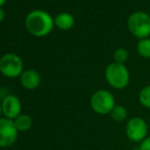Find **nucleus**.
<instances>
[{"mask_svg":"<svg viewBox=\"0 0 150 150\" xmlns=\"http://www.w3.org/2000/svg\"><path fill=\"white\" fill-rule=\"evenodd\" d=\"M54 24L60 30H69L75 24V20H74V16L69 12H61L56 16Z\"/></svg>","mask_w":150,"mask_h":150,"instance_id":"9d476101","label":"nucleus"},{"mask_svg":"<svg viewBox=\"0 0 150 150\" xmlns=\"http://www.w3.org/2000/svg\"><path fill=\"white\" fill-rule=\"evenodd\" d=\"M111 120L115 122H125L128 119V110L127 108L122 104H117L112 108V110L109 113Z\"/></svg>","mask_w":150,"mask_h":150,"instance_id":"f8f14e48","label":"nucleus"},{"mask_svg":"<svg viewBox=\"0 0 150 150\" xmlns=\"http://www.w3.org/2000/svg\"><path fill=\"white\" fill-rule=\"evenodd\" d=\"M138 100L143 107L150 109V85L141 89L138 95Z\"/></svg>","mask_w":150,"mask_h":150,"instance_id":"4468645a","label":"nucleus"},{"mask_svg":"<svg viewBox=\"0 0 150 150\" xmlns=\"http://www.w3.org/2000/svg\"><path fill=\"white\" fill-rule=\"evenodd\" d=\"M2 112L4 117L14 120L22 115V102L16 95H7L2 100Z\"/></svg>","mask_w":150,"mask_h":150,"instance_id":"6e6552de","label":"nucleus"},{"mask_svg":"<svg viewBox=\"0 0 150 150\" xmlns=\"http://www.w3.org/2000/svg\"><path fill=\"white\" fill-rule=\"evenodd\" d=\"M5 1L6 0H0V6H2L4 3H5Z\"/></svg>","mask_w":150,"mask_h":150,"instance_id":"a211bd4d","label":"nucleus"},{"mask_svg":"<svg viewBox=\"0 0 150 150\" xmlns=\"http://www.w3.org/2000/svg\"><path fill=\"white\" fill-rule=\"evenodd\" d=\"M3 18H4V11H3V9L0 7V22L3 20Z\"/></svg>","mask_w":150,"mask_h":150,"instance_id":"f3484780","label":"nucleus"},{"mask_svg":"<svg viewBox=\"0 0 150 150\" xmlns=\"http://www.w3.org/2000/svg\"><path fill=\"white\" fill-rule=\"evenodd\" d=\"M41 83V77L34 69H27L21 75V84L28 90L36 89Z\"/></svg>","mask_w":150,"mask_h":150,"instance_id":"1a4fd4ad","label":"nucleus"},{"mask_svg":"<svg viewBox=\"0 0 150 150\" xmlns=\"http://www.w3.org/2000/svg\"><path fill=\"white\" fill-rule=\"evenodd\" d=\"M128 58H129V52L125 48H119L113 53V59H115V62L117 63L125 64V62L128 60Z\"/></svg>","mask_w":150,"mask_h":150,"instance_id":"2eb2a0df","label":"nucleus"},{"mask_svg":"<svg viewBox=\"0 0 150 150\" xmlns=\"http://www.w3.org/2000/svg\"><path fill=\"white\" fill-rule=\"evenodd\" d=\"M24 63L20 56L13 53L4 54L0 58V71L7 78H16L23 74Z\"/></svg>","mask_w":150,"mask_h":150,"instance_id":"423d86ee","label":"nucleus"},{"mask_svg":"<svg viewBox=\"0 0 150 150\" xmlns=\"http://www.w3.org/2000/svg\"><path fill=\"white\" fill-rule=\"evenodd\" d=\"M54 22L49 13L42 10H34L26 18V27L32 35L45 36L51 32Z\"/></svg>","mask_w":150,"mask_h":150,"instance_id":"f257e3e1","label":"nucleus"},{"mask_svg":"<svg viewBox=\"0 0 150 150\" xmlns=\"http://www.w3.org/2000/svg\"><path fill=\"white\" fill-rule=\"evenodd\" d=\"M149 128H150V125H149Z\"/></svg>","mask_w":150,"mask_h":150,"instance_id":"aec40b11","label":"nucleus"},{"mask_svg":"<svg viewBox=\"0 0 150 150\" xmlns=\"http://www.w3.org/2000/svg\"><path fill=\"white\" fill-rule=\"evenodd\" d=\"M150 128L147 122L140 117H133L128 120L125 128L126 136L131 142L140 144L144 139H146Z\"/></svg>","mask_w":150,"mask_h":150,"instance_id":"39448f33","label":"nucleus"},{"mask_svg":"<svg viewBox=\"0 0 150 150\" xmlns=\"http://www.w3.org/2000/svg\"><path fill=\"white\" fill-rule=\"evenodd\" d=\"M128 28L133 36L146 39L150 36V16L146 12H133L128 18Z\"/></svg>","mask_w":150,"mask_h":150,"instance_id":"20e7f679","label":"nucleus"},{"mask_svg":"<svg viewBox=\"0 0 150 150\" xmlns=\"http://www.w3.org/2000/svg\"><path fill=\"white\" fill-rule=\"evenodd\" d=\"M18 131L12 120L0 117V147L6 148L16 143Z\"/></svg>","mask_w":150,"mask_h":150,"instance_id":"0eeeda50","label":"nucleus"},{"mask_svg":"<svg viewBox=\"0 0 150 150\" xmlns=\"http://www.w3.org/2000/svg\"><path fill=\"white\" fill-rule=\"evenodd\" d=\"M2 113H3V112H2V104L0 103V117H1V115H2Z\"/></svg>","mask_w":150,"mask_h":150,"instance_id":"6ab92c4d","label":"nucleus"},{"mask_svg":"<svg viewBox=\"0 0 150 150\" xmlns=\"http://www.w3.org/2000/svg\"><path fill=\"white\" fill-rule=\"evenodd\" d=\"M117 105L115 98L111 92L105 89L95 91L90 99V106L95 113L99 115H107Z\"/></svg>","mask_w":150,"mask_h":150,"instance_id":"7ed1b4c3","label":"nucleus"},{"mask_svg":"<svg viewBox=\"0 0 150 150\" xmlns=\"http://www.w3.org/2000/svg\"><path fill=\"white\" fill-rule=\"evenodd\" d=\"M13 122L18 132H26V131L30 130L32 125H33L32 117L29 115H26V113L20 115Z\"/></svg>","mask_w":150,"mask_h":150,"instance_id":"9b49d317","label":"nucleus"},{"mask_svg":"<svg viewBox=\"0 0 150 150\" xmlns=\"http://www.w3.org/2000/svg\"><path fill=\"white\" fill-rule=\"evenodd\" d=\"M104 77L110 87L117 90H122L129 85L130 73L125 64L112 62L105 69Z\"/></svg>","mask_w":150,"mask_h":150,"instance_id":"f03ea898","label":"nucleus"},{"mask_svg":"<svg viewBox=\"0 0 150 150\" xmlns=\"http://www.w3.org/2000/svg\"><path fill=\"white\" fill-rule=\"evenodd\" d=\"M137 52L143 58L149 59L150 58V39H141L137 44Z\"/></svg>","mask_w":150,"mask_h":150,"instance_id":"ddd939ff","label":"nucleus"},{"mask_svg":"<svg viewBox=\"0 0 150 150\" xmlns=\"http://www.w3.org/2000/svg\"><path fill=\"white\" fill-rule=\"evenodd\" d=\"M138 150H150V136L147 137L146 139H144V140L139 144Z\"/></svg>","mask_w":150,"mask_h":150,"instance_id":"dca6fc26","label":"nucleus"}]
</instances>
